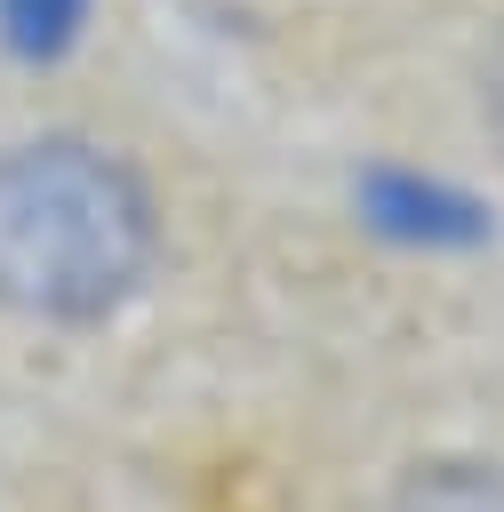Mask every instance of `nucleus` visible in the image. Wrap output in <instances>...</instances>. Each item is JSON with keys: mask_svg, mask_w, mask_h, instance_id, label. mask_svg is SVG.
<instances>
[{"mask_svg": "<svg viewBox=\"0 0 504 512\" xmlns=\"http://www.w3.org/2000/svg\"><path fill=\"white\" fill-rule=\"evenodd\" d=\"M368 216H376L392 240H416V248H456V240L480 232V208H472L464 192L424 184V176H400V168L368 184Z\"/></svg>", "mask_w": 504, "mask_h": 512, "instance_id": "f03ea898", "label": "nucleus"}, {"mask_svg": "<svg viewBox=\"0 0 504 512\" xmlns=\"http://www.w3.org/2000/svg\"><path fill=\"white\" fill-rule=\"evenodd\" d=\"M392 512H504V472L480 456H440L416 464L392 496Z\"/></svg>", "mask_w": 504, "mask_h": 512, "instance_id": "7ed1b4c3", "label": "nucleus"}, {"mask_svg": "<svg viewBox=\"0 0 504 512\" xmlns=\"http://www.w3.org/2000/svg\"><path fill=\"white\" fill-rule=\"evenodd\" d=\"M488 104H496V128H504V56H496V72H488Z\"/></svg>", "mask_w": 504, "mask_h": 512, "instance_id": "39448f33", "label": "nucleus"}, {"mask_svg": "<svg viewBox=\"0 0 504 512\" xmlns=\"http://www.w3.org/2000/svg\"><path fill=\"white\" fill-rule=\"evenodd\" d=\"M0 32L16 56H56L80 32V0H0Z\"/></svg>", "mask_w": 504, "mask_h": 512, "instance_id": "20e7f679", "label": "nucleus"}, {"mask_svg": "<svg viewBox=\"0 0 504 512\" xmlns=\"http://www.w3.org/2000/svg\"><path fill=\"white\" fill-rule=\"evenodd\" d=\"M152 272V200L136 168L88 136H24L0 152V304L48 328L120 312Z\"/></svg>", "mask_w": 504, "mask_h": 512, "instance_id": "f257e3e1", "label": "nucleus"}]
</instances>
